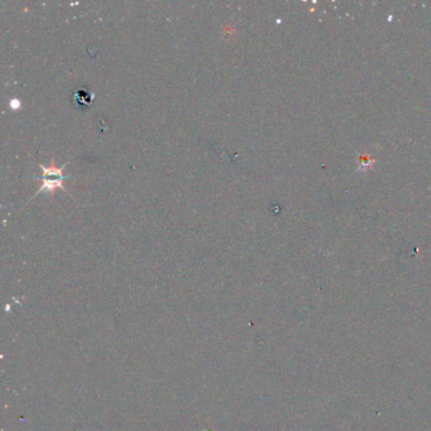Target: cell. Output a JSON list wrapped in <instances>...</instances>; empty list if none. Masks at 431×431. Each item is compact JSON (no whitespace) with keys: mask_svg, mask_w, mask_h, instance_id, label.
Returning <instances> with one entry per match:
<instances>
[{"mask_svg":"<svg viewBox=\"0 0 431 431\" xmlns=\"http://www.w3.org/2000/svg\"><path fill=\"white\" fill-rule=\"evenodd\" d=\"M67 164H64L62 167H56V164H54V160H52L51 161V167H44L43 164H40V170H42V177H40L38 180H40L42 186L38 188V192L36 194V195L43 192V191H48L51 195H54V191L58 190V188H61L64 192L70 195V192H67V190L64 186V181L68 177L64 174V170Z\"/></svg>","mask_w":431,"mask_h":431,"instance_id":"6da1fadb","label":"cell"},{"mask_svg":"<svg viewBox=\"0 0 431 431\" xmlns=\"http://www.w3.org/2000/svg\"><path fill=\"white\" fill-rule=\"evenodd\" d=\"M376 160L373 157L368 154H362L358 157V168L356 171L360 172V174H364V172L372 170V167L374 166Z\"/></svg>","mask_w":431,"mask_h":431,"instance_id":"7a4b0ae2","label":"cell"}]
</instances>
